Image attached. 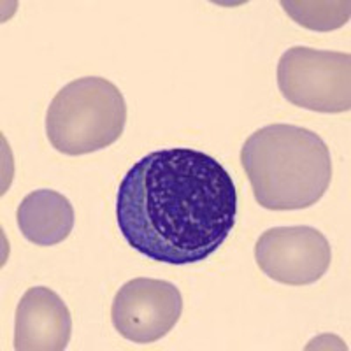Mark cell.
Returning a JSON list of instances; mask_svg holds the SVG:
<instances>
[{
	"label": "cell",
	"mask_w": 351,
	"mask_h": 351,
	"mask_svg": "<svg viewBox=\"0 0 351 351\" xmlns=\"http://www.w3.org/2000/svg\"><path fill=\"white\" fill-rule=\"evenodd\" d=\"M183 297L171 281L136 278L116 291L111 322L116 332L137 344H152L180 322Z\"/></svg>",
	"instance_id": "6"
},
{
	"label": "cell",
	"mask_w": 351,
	"mask_h": 351,
	"mask_svg": "<svg viewBox=\"0 0 351 351\" xmlns=\"http://www.w3.org/2000/svg\"><path fill=\"white\" fill-rule=\"evenodd\" d=\"M127 123V104L120 88L106 77L71 81L46 111V136L58 153L88 155L109 148Z\"/></svg>",
	"instance_id": "3"
},
{
	"label": "cell",
	"mask_w": 351,
	"mask_h": 351,
	"mask_svg": "<svg viewBox=\"0 0 351 351\" xmlns=\"http://www.w3.org/2000/svg\"><path fill=\"white\" fill-rule=\"evenodd\" d=\"M278 88L290 104L307 111H350L351 55L293 46L278 62Z\"/></svg>",
	"instance_id": "4"
},
{
	"label": "cell",
	"mask_w": 351,
	"mask_h": 351,
	"mask_svg": "<svg viewBox=\"0 0 351 351\" xmlns=\"http://www.w3.org/2000/svg\"><path fill=\"white\" fill-rule=\"evenodd\" d=\"M241 164L255 200L271 211L311 208L332 181L330 149L316 132L297 125L256 130L241 149Z\"/></svg>",
	"instance_id": "2"
},
{
	"label": "cell",
	"mask_w": 351,
	"mask_h": 351,
	"mask_svg": "<svg viewBox=\"0 0 351 351\" xmlns=\"http://www.w3.org/2000/svg\"><path fill=\"white\" fill-rule=\"evenodd\" d=\"M237 190L218 160L192 148L153 152L132 165L116 195L121 236L153 262H204L230 236Z\"/></svg>",
	"instance_id": "1"
},
{
	"label": "cell",
	"mask_w": 351,
	"mask_h": 351,
	"mask_svg": "<svg viewBox=\"0 0 351 351\" xmlns=\"http://www.w3.org/2000/svg\"><path fill=\"white\" fill-rule=\"evenodd\" d=\"M21 236L36 246H56L71 236L76 215L71 200L62 193L40 188L28 193L16 211Z\"/></svg>",
	"instance_id": "8"
},
{
	"label": "cell",
	"mask_w": 351,
	"mask_h": 351,
	"mask_svg": "<svg viewBox=\"0 0 351 351\" xmlns=\"http://www.w3.org/2000/svg\"><path fill=\"white\" fill-rule=\"evenodd\" d=\"M256 265L263 274L288 287H306L327 274L332 250L318 228L274 227L258 237L255 244Z\"/></svg>",
	"instance_id": "5"
},
{
	"label": "cell",
	"mask_w": 351,
	"mask_h": 351,
	"mask_svg": "<svg viewBox=\"0 0 351 351\" xmlns=\"http://www.w3.org/2000/svg\"><path fill=\"white\" fill-rule=\"evenodd\" d=\"M281 5L297 25L309 28V30H318V32H330L350 21L351 4L348 0H337V2L283 0Z\"/></svg>",
	"instance_id": "9"
},
{
	"label": "cell",
	"mask_w": 351,
	"mask_h": 351,
	"mask_svg": "<svg viewBox=\"0 0 351 351\" xmlns=\"http://www.w3.org/2000/svg\"><path fill=\"white\" fill-rule=\"evenodd\" d=\"M72 335V316L62 297L48 287L28 288L14 316V350L64 351Z\"/></svg>",
	"instance_id": "7"
}]
</instances>
